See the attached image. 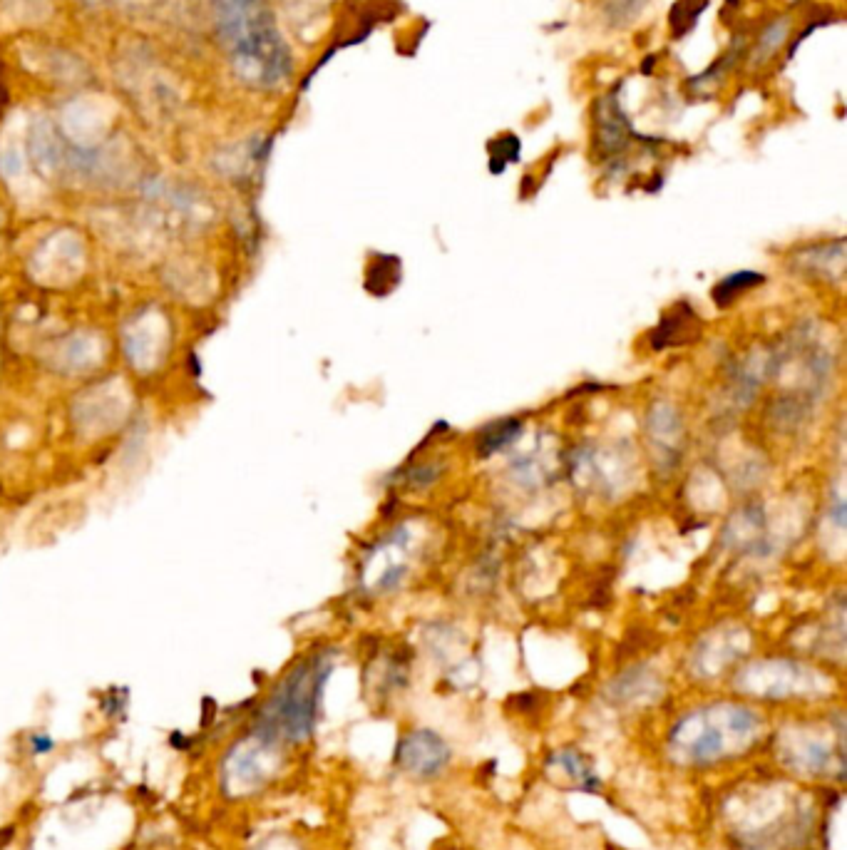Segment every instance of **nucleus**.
<instances>
[{"mask_svg": "<svg viewBox=\"0 0 847 850\" xmlns=\"http://www.w3.org/2000/svg\"><path fill=\"white\" fill-rule=\"evenodd\" d=\"M217 10L222 33L241 70L264 87L286 80L291 53L276 30L269 5L264 0H217Z\"/></svg>", "mask_w": 847, "mask_h": 850, "instance_id": "nucleus-1", "label": "nucleus"}, {"mask_svg": "<svg viewBox=\"0 0 847 850\" xmlns=\"http://www.w3.org/2000/svg\"><path fill=\"white\" fill-rule=\"evenodd\" d=\"M761 719L741 704H713L691 711L671 729V751L686 764H713L758 739Z\"/></svg>", "mask_w": 847, "mask_h": 850, "instance_id": "nucleus-2", "label": "nucleus"}, {"mask_svg": "<svg viewBox=\"0 0 847 850\" xmlns=\"http://www.w3.org/2000/svg\"><path fill=\"white\" fill-rule=\"evenodd\" d=\"M328 672H331V662L326 657H313L299 664L269 701L266 726L291 741L311 734Z\"/></svg>", "mask_w": 847, "mask_h": 850, "instance_id": "nucleus-3", "label": "nucleus"}, {"mask_svg": "<svg viewBox=\"0 0 847 850\" xmlns=\"http://www.w3.org/2000/svg\"><path fill=\"white\" fill-rule=\"evenodd\" d=\"M450 746L435 731H413L398 749L400 766L415 776H435L450 764Z\"/></svg>", "mask_w": 847, "mask_h": 850, "instance_id": "nucleus-4", "label": "nucleus"}, {"mask_svg": "<svg viewBox=\"0 0 847 850\" xmlns=\"http://www.w3.org/2000/svg\"><path fill=\"white\" fill-rule=\"evenodd\" d=\"M810 681H813V672L793 662H766L751 669V674L746 672V689L761 696H773V699L808 691Z\"/></svg>", "mask_w": 847, "mask_h": 850, "instance_id": "nucleus-5", "label": "nucleus"}, {"mask_svg": "<svg viewBox=\"0 0 847 850\" xmlns=\"http://www.w3.org/2000/svg\"><path fill=\"white\" fill-rule=\"evenodd\" d=\"M835 759H840L838 751L813 734L793 736L785 744V764L800 773H823Z\"/></svg>", "mask_w": 847, "mask_h": 850, "instance_id": "nucleus-6", "label": "nucleus"}, {"mask_svg": "<svg viewBox=\"0 0 847 850\" xmlns=\"http://www.w3.org/2000/svg\"><path fill=\"white\" fill-rule=\"evenodd\" d=\"M698 334H701V321H698L696 311L691 309V304H679L671 311H666L664 319L659 321V326L651 334V346L656 351H661V348H679L684 343L696 341Z\"/></svg>", "mask_w": 847, "mask_h": 850, "instance_id": "nucleus-7", "label": "nucleus"}, {"mask_svg": "<svg viewBox=\"0 0 847 850\" xmlns=\"http://www.w3.org/2000/svg\"><path fill=\"white\" fill-rule=\"evenodd\" d=\"M400 276H403V266H400L398 256L376 254L373 256V264H368L366 289L373 296H385L400 284Z\"/></svg>", "mask_w": 847, "mask_h": 850, "instance_id": "nucleus-8", "label": "nucleus"}, {"mask_svg": "<svg viewBox=\"0 0 847 850\" xmlns=\"http://www.w3.org/2000/svg\"><path fill=\"white\" fill-rule=\"evenodd\" d=\"M790 25L793 23H790L785 15H780V18H775L773 23H768L766 28L761 30V35L756 38V48H753V55H751L753 63L766 65L780 53V48H783L790 38Z\"/></svg>", "mask_w": 847, "mask_h": 850, "instance_id": "nucleus-9", "label": "nucleus"}, {"mask_svg": "<svg viewBox=\"0 0 847 850\" xmlns=\"http://www.w3.org/2000/svg\"><path fill=\"white\" fill-rule=\"evenodd\" d=\"M763 281H766V276L758 274V271H736V274L718 281L716 289H713V301H716V306L726 309V306H731L733 301L741 299L743 294H748L751 289L761 286Z\"/></svg>", "mask_w": 847, "mask_h": 850, "instance_id": "nucleus-10", "label": "nucleus"}, {"mask_svg": "<svg viewBox=\"0 0 847 850\" xmlns=\"http://www.w3.org/2000/svg\"><path fill=\"white\" fill-rule=\"evenodd\" d=\"M520 433V421L515 418H505V421L487 423L485 428L477 435V453L480 455H495L497 450H502L505 445H510L512 440Z\"/></svg>", "mask_w": 847, "mask_h": 850, "instance_id": "nucleus-11", "label": "nucleus"}, {"mask_svg": "<svg viewBox=\"0 0 847 850\" xmlns=\"http://www.w3.org/2000/svg\"><path fill=\"white\" fill-rule=\"evenodd\" d=\"M708 3H711V0H679V3L674 5L669 23L676 38H681L686 30H691L693 25H696V20L701 18V13L706 10Z\"/></svg>", "mask_w": 847, "mask_h": 850, "instance_id": "nucleus-12", "label": "nucleus"}, {"mask_svg": "<svg viewBox=\"0 0 847 850\" xmlns=\"http://www.w3.org/2000/svg\"><path fill=\"white\" fill-rule=\"evenodd\" d=\"M517 157H520V142H517L515 135H505V137H500L497 142H492V147H490L492 172H502V170H505V165L515 162Z\"/></svg>", "mask_w": 847, "mask_h": 850, "instance_id": "nucleus-13", "label": "nucleus"}, {"mask_svg": "<svg viewBox=\"0 0 847 850\" xmlns=\"http://www.w3.org/2000/svg\"><path fill=\"white\" fill-rule=\"evenodd\" d=\"M552 764L562 766L564 771L572 776V781L584 783V786H589V781H592V771H589L587 764H584V759L577 754V751H562V754L554 756Z\"/></svg>", "mask_w": 847, "mask_h": 850, "instance_id": "nucleus-14", "label": "nucleus"}]
</instances>
